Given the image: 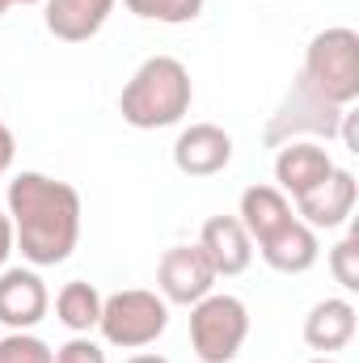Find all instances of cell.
Listing matches in <instances>:
<instances>
[{
    "instance_id": "1",
    "label": "cell",
    "mask_w": 359,
    "mask_h": 363,
    "mask_svg": "<svg viewBox=\"0 0 359 363\" xmlns=\"http://www.w3.org/2000/svg\"><path fill=\"white\" fill-rule=\"evenodd\" d=\"M9 224L13 250L30 267H60L81 241V194L68 182L26 169L9 182Z\"/></svg>"
},
{
    "instance_id": "2",
    "label": "cell",
    "mask_w": 359,
    "mask_h": 363,
    "mask_svg": "<svg viewBox=\"0 0 359 363\" xmlns=\"http://www.w3.org/2000/svg\"><path fill=\"white\" fill-rule=\"evenodd\" d=\"M194 85L186 64L174 55H148L118 93V114L136 131H161L190 114Z\"/></svg>"
},
{
    "instance_id": "3",
    "label": "cell",
    "mask_w": 359,
    "mask_h": 363,
    "mask_svg": "<svg viewBox=\"0 0 359 363\" xmlns=\"http://www.w3.org/2000/svg\"><path fill=\"white\" fill-rule=\"evenodd\" d=\"M300 85L347 110L359 101V34L351 26H330L321 34H313L309 51H304V68H300Z\"/></svg>"
},
{
    "instance_id": "4",
    "label": "cell",
    "mask_w": 359,
    "mask_h": 363,
    "mask_svg": "<svg viewBox=\"0 0 359 363\" xmlns=\"http://www.w3.org/2000/svg\"><path fill=\"white\" fill-rule=\"evenodd\" d=\"M170 325V304L157 296V291H144V287H127V291H114V296H101V317H97V330L110 347H123V351H144L153 347Z\"/></svg>"
},
{
    "instance_id": "5",
    "label": "cell",
    "mask_w": 359,
    "mask_h": 363,
    "mask_svg": "<svg viewBox=\"0 0 359 363\" xmlns=\"http://www.w3.org/2000/svg\"><path fill=\"white\" fill-rule=\"evenodd\" d=\"M250 338V308L228 291H207L190 304V347L203 363H233Z\"/></svg>"
},
{
    "instance_id": "6",
    "label": "cell",
    "mask_w": 359,
    "mask_h": 363,
    "mask_svg": "<svg viewBox=\"0 0 359 363\" xmlns=\"http://www.w3.org/2000/svg\"><path fill=\"white\" fill-rule=\"evenodd\" d=\"M216 279L207 254L194 245H174L161 254V267H157V287H161V300L165 304H199L207 291H216Z\"/></svg>"
},
{
    "instance_id": "7",
    "label": "cell",
    "mask_w": 359,
    "mask_h": 363,
    "mask_svg": "<svg viewBox=\"0 0 359 363\" xmlns=\"http://www.w3.org/2000/svg\"><path fill=\"white\" fill-rule=\"evenodd\" d=\"M334 169L338 165L330 161V152L321 144H313V140H283L279 144V157H275V186L296 203L309 190H317Z\"/></svg>"
},
{
    "instance_id": "8",
    "label": "cell",
    "mask_w": 359,
    "mask_h": 363,
    "mask_svg": "<svg viewBox=\"0 0 359 363\" xmlns=\"http://www.w3.org/2000/svg\"><path fill=\"white\" fill-rule=\"evenodd\" d=\"M233 161V135L216 123H190L174 140V165L186 178H211L224 174Z\"/></svg>"
},
{
    "instance_id": "9",
    "label": "cell",
    "mask_w": 359,
    "mask_h": 363,
    "mask_svg": "<svg viewBox=\"0 0 359 363\" xmlns=\"http://www.w3.org/2000/svg\"><path fill=\"white\" fill-rule=\"evenodd\" d=\"M47 283L26 267H9L0 271V325L9 330H34L47 317Z\"/></svg>"
},
{
    "instance_id": "10",
    "label": "cell",
    "mask_w": 359,
    "mask_h": 363,
    "mask_svg": "<svg viewBox=\"0 0 359 363\" xmlns=\"http://www.w3.org/2000/svg\"><path fill=\"white\" fill-rule=\"evenodd\" d=\"M355 199H359V186L351 169H334L330 178L321 182L317 190H309L304 199H296V216L309 224V228H343L355 211Z\"/></svg>"
},
{
    "instance_id": "11",
    "label": "cell",
    "mask_w": 359,
    "mask_h": 363,
    "mask_svg": "<svg viewBox=\"0 0 359 363\" xmlns=\"http://www.w3.org/2000/svg\"><path fill=\"white\" fill-rule=\"evenodd\" d=\"M199 250L207 254L211 271L224 274V279L250 271V262H254V241H250V233L241 228L237 216H211L199 233Z\"/></svg>"
},
{
    "instance_id": "12",
    "label": "cell",
    "mask_w": 359,
    "mask_h": 363,
    "mask_svg": "<svg viewBox=\"0 0 359 363\" xmlns=\"http://www.w3.org/2000/svg\"><path fill=\"white\" fill-rule=\"evenodd\" d=\"M258 254L270 271L279 274H304L317 267L321 258V241H317V228H309L300 216L292 224H283L279 233H270L267 241H258Z\"/></svg>"
},
{
    "instance_id": "13",
    "label": "cell",
    "mask_w": 359,
    "mask_h": 363,
    "mask_svg": "<svg viewBox=\"0 0 359 363\" xmlns=\"http://www.w3.org/2000/svg\"><path fill=\"white\" fill-rule=\"evenodd\" d=\"M355 325H359L355 304H351V300H343V296H330V300H321V304H313V308H309V317H304V342H309L313 351L330 355V351L351 347Z\"/></svg>"
},
{
    "instance_id": "14",
    "label": "cell",
    "mask_w": 359,
    "mask_h": 363,
    "mask_svg": "<svg viewBox=\"0 0 359 363\" xmlns=\"http://www.w3.org/2000/svg\"><path fill=\"white\" fill-rule=\"evenodd\" d=\"M110 13L114 0H47L43 21L60 43H89L93 34H101Z\"/></svg>"
},
{
    "instance_id": "15",
    "label": "cell",
    "mask_w": 359,
    "mask_h": 363,
    "mask_svg": "<svg viewBox=\"0 0 359 363\" xmlns=\"http://www.w3.org/2000/svg\"><path fill=\"white\" fill-rule=\"evenodd\" d=\"M237 220H241V228L250 233V241L258 245V241H267L270 233H279L283 224L296 220V207H292V199H287L279 186H250V190L241 194Z\"/></svg>"
},
{
    "instance_id": "16",
    "label": "cell",
    "mask_w": 359,
    "mask_h": 363,
    "mask_svg": "<svg viewBox=\"0 0 359 363\" xmlns=\"http://www.w3.org/2000/svg\"><path fill=\"white\" fill-rule=\"evenodd\" d=\"M55 317L72 330V334H89L97 330V317H101V291L85 283V279H72L60 287L55 296Z\"/></svg>"
},
{
    "instance_id": "17",
    "label": "cell",
    "mask_w": 359,
    "mask_h": 363,
    "mask_svg": "<svg viewBox=\"0 0 359 363\" xmlns=\"http://www.w3.org/2000/svg\"><path fill=\"white\" fill-rule=\"evenodd\" d=\"M127 13L144 17V21H161V26H186L203 13V0H123Z\"/></svg>"
},
{
    "instance_id": "18",
    "label": "cell",
    "mask_w": 359,
    "mask_h": 363,
    "mask_svg": "<svg viewBox=\"0 0 359 363\" xmlns=\"http://www.w3.org/2000/svg\"><path fill=\"white\" fill-rule=\"evenodd\" d=\"M0 363H55V351L30 330H13L0 338Z\"/></svg>"
},
{
    "instance_id": "19",
    "label": "cell",
    "mask_w": 359,
    "mask_h": 363,
    "mask_svg": "<svg viewBox=\"0 0 359 363\" xmlns=\"http://www.w3.org/2000/svg\"><path fill=\"white\" fill-rule=\"evenodd\" d=\"M330 274L343 291H359V233H347L330 250Z\"/></svg>"
},
{
    "instance_id": "20",
    "label": "cell",
    "mask_w": 359,
    "mask_h": 363,
    "mask_svg": "<svg viewBox=\"0 0 359 363\" xmlns=\"http://www.w3.org/2000/svg\"><path fill=\"white\" fill-rule=\"evenodd\" d=\"M55 363H106V351L93 342L89 334H77V338H68L55 351Z\"/></svg>"
},
{
    "instance_id": "21",
    "label": "cell",
    "mask_w": 359,
    "mask_h": 363,
    "mask_svg": "<svg viewBox=\"0 0 359 363\" xmlns=\"http://www.w3.org/2000/svg\"><path fill=\"white\" fill-rule=\"evenodd\" d=\"M13 254V224H9V211H0V271Z\"/></svg>"
},
{
    "instance_id": "22",
    "label": "cell",
    "mask_w": 359,
    "mask_h": 363,
    "mask_svg": "<svg viewBox=\"0 0 359 363\" xmlns=\"http://www.w3.org/2000/svg\"><path fill=\"white\" fill-rule=\"evenodd\" d=\"M13 148H17V144H13V131H9V127L0 123V174H4L9 165H13Z\"/></svg>"
},
{
    "instance_id": "23",
    "label": "cell",
    "mask_w": 359,
    "mask_h": 363,
    "mask_svg": "<svg viewBox=\"0 0 359 363\" xmlns=\"http://www.w3.org/2000/svg\"><path fill=\"white\" fill-rule=\"evenodd\" d=\"M127 363H170V359H165V355H148V351H144V355H131Z\"/></svg>"
},
{
    "instance_id": "24",
    "label": "cell",
    "mask_w": 359,
    "mask_h": 363,
    "mask_svg": "<svg viewBox=\"0 0 359 363\" xmlns=\"http://www.w3.org/2000/svg\"><path fill=\"white\" fill-rule=\"evenodd\" d=\"M13 4H43V0H0V17H4V13H9Z\"/></svg>"
},
{
    "instance_id": "25",
    "label": "cell",
    "mask_w": 359,
    "mask_h": 363,
    "mask_svg": "<svg viewBox=\"0 0 359 363\" xmlns=\"http://www.w3.org/2000/svg\"><path fill=\"white\" fill-rule=\"evenodd\" d=\"M309 363H338V359H330V355H321V359H309Z\"/></svg>"
}]
</instances>
